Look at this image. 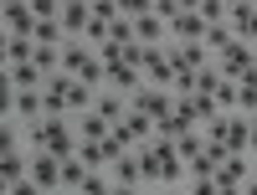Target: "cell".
<instances>
[{
	"label": "cell",
	"instance_id": "6da1fadb",
	"mask_svg": "<svg viewBox=\"0 0 257 195\" xmlns=\"http://www.w3.org/2000/svg\"><path fill=\"white\" fill-rule=\"evenodd\" d=\"M41 98H47V118H77V113L93 108V93L82 88L72 72H52L47 88H41Z\"/></svg>",
	"mask_w": 257,
	"mask_h": 195
},
{
	"label": "cell",
	"instance_id": "7a4b0ae2",
	"mask_svg": "<svg viewBox=\"0 0 257 195\" xmlns=\"http://www.w3.org/2000/svg\"><path fill=\"white\" fill-rule=\"evenodd\" d=\"M211 144H226L231 154H252V118L247 113H221L216 123H206Z\"/></svg>",
	"mask_w": 257,
	"mask_h": 195
},
{
	"label": "cell",
	"instance_id": "3957f363",
	"mask_svg": "<svg viewBox=\"0 0 257 195\" xmlns=\"http://www.w3.org/2000/svg\"><path fill=\"white\" fill-rule=\"evenodd\" d=\"M123 16L134 21V41H139V47H165V41H170V26L155 16L149 0H123Z\"/></svg>",
	"mask_w": 257,
	"mask_h": 195
},
{
	"label": "cell",
	"instance_id": "277c9868",
	"mask_svg": "<svg viewBox=\"0 0 257 195\" xmlns=\"http://www.w3.org/2000/svg\"><path fill=\"white\" fill-rule=\"evenodd\" d=\"M190 128H201L196 103H190V98H175V103H170V113L155 123V139H170V144H175L180 134H190Z\"/></svg>",
	"mask_w": 257,
	"mask_h": 195
},
{
	"label": "cell",
	"instance_id": "5b68a950",
	"mask_svg": "<svg viewBox=\"0 0 257 195\" xmlns=\"http://www.w3.org/2000/svg\"><path fill=\"white\" fill-rule=\"evenodd\" d=\"M252 67H257V47H247V41H231V47L216 57V72H221L226 82H242Z\"/></svg>",
	"mask_w": 257,
	"mask_h": 195
},
{
	"label": "cell",
	"instance_id": "8992f818",
	"mask_svg": "<svg viewBox=\"0 0 257 195\" xmlns=\"http://www.w3.org/2000/svg\"><path fill=\"white\" fill-rule=\"evenodd\" d=\"M165 52H170V62H175L180 72H206L211 62H216L206 52V41H165Z\"/></svg>",
	"mask_w": 257,
	"mask_h": 195
},
{
	"label": "cell",
	"instance_id": "52a82bcc",
	"mask_svg": "<svg viewBox=\"0 0 257 195\" xmlns=\"http://www.w3.org/2000/svg\"><path fill=\"white\" fill-rule=\"evenodd\" d=\"M226 26H231L237 41L257 47V6H252V0H231V6H226Z\"/></svg>",
	"mask_w": 257,
	"mask_h": 195
},
{
	"label": "cell",
	"instance_id": "ba28073f",
	"mask_svg": "<svg viewBox=\"0 0 257 195\" xmlns=\"http://www.w3.org/2000/svg\"><path fill=\"white\" fill-rule=\"evenodd\" d=\"M6 118H16V123L47 118V98H41V93H11L6 88Z\"/></svg>",
	"mask_w": 257,
	"mask_h": 195
},
{
	"label": "cell",
	"instance_id": "9c48e42d",
	"mask_svg": "<svg viewBox=\"0 0 257 195\" xmlns=\"http://www.w3.org/2000/svg\"><path fill=\"white\" fill-rule=\"evenodd\" d=\"M170 103H175V98H170L165 88H149V82H144V88L128 98V113H144V118H155V123H160V118L170 113Z\"/></svg>",
	"mask_w": 257,
	"mask_h": 195
},
{
	"label": "cell",
	"instance_id": "30bf717a",
	"mask_svg": "<svg viewBox=\"0 0 257 195\" xmlns=\"http://www.w3.org/2000/svg\"><path fill=\"white\" fill-rule=\"evenodd\" d=\"M0 21H6V36H36V21H41V11L36 6H6L0 11Z\"/></svg>",
	"mask_w": 257,
	"mask_h": 195
},
{
	"label": "cell",
	"instance_id": "8fae6325",
	"mask_svg": "<svg viewBox=\"0 0 257 195\" xmlns=\"http://www.w3.org/2000/svg\"><path fill=\"white\" fill-rule=\"evenodd\" d=\"M252 175H257L252 154H226V159H221V169H216V185H231V190H242Z\"/></svg>",
	"mask_w": 257,
	"mask_h": 195
},
{
	"label": "cell",
	"instance_id": "7c38bea8",
	"mask_svg": "<svg viewBox=\"0 0 257 195\" xmlns=\"http://www.w3.org/2000/svg\"><path fill=\"white\" fill-rule=\"evenodd\" d=\"M57 21H62V31L67 36H88V26H93V6H82V0H67V6H57Z\"/></svg>",
	"mask_w": 257,
	"mask_h": 195
},
{
	"label": "cell",
	"instance_id": "4fadbf2b",
	"mask_svg": "<svg viewBox=\"0 0 257 195\" xmlns=\"http://www.w3.org/2000/svg\"><path fill=\"white\" fill-rule=\"evenodd\" d=\"M6 88L11 93H41V88H47V72H41L36 62H26V67H6Z\"/></svg>",
	"mask_w": 257,
	"mask_h": 195
},
{
	"label": "cell",
	"instance_id": "5bb4252c",
	"mask_svg": "<svg viewBox=\"0 0 257 195\" xmlns=\"http://www.w3.org/2000/svg\"><path fill=\"white\" fill-rule=\"evenodd\" d=\"M108 180L113 185H128V190H139L144 185V169H139V149H128V154H118L108 164Z\"/></svg>",
	"mask_w": 257,
	"mask_h": 195
},
{
	"label": "cell",
	"instance_id": "9a60e30c",
	"mask_svg": "<svg viewBox=\"0 0 257 195\" xmlns=\"http://www.w3.org/2000/svg\"><path fill=\"white\" fill-rule=\"evenodd\" d=\"M93 113H98V118H108V123L118 128V123L128 118V98L113 93V88H103V93H93Z\"/></svg>",
	"mask_w": 257,
	"mask_h": 195
},
{
	"label": "cell",
	"instance_id": "2e32d148",
	"mask_svg": "<svg viewBox=\"0 0 257 195\" xmlns=\"http://www.w3.org/2000/svg\"><path fill=\"white\" fill-rule=\"evenodd\" d=\"M31 180L41 185V190H62V159L57 154H31Z\"/></svg>",
	"mask_w": 257,
	"mask_h": 195
},
{
	"label": "cell",
	"instance_id": "e0dca14e",
	"mask_svg": "<svg viewBox=\"0 0 257 195\" xmlns=\"http://www.w3.org/2000/svg\"><path fill=\"white\" fill-rule=\"evenodd\" d=\"M72 128H77V139H82V144H103V139L113 134V123H108V118H98L93 108H88V113H77Z\"/></svg>",
	"mask_w": 257,
	"mask_h": 195
},
{
	"label": "cell",
	"instance_id": "ac0fdd59",
	"mask_svg": "<svg viewBox=\"0 0 257 195\" xmlns=\"http://www.w3.org/2000/svg\"><path fill=\"white\" fill-rule=\"evenodd\" d=\"M31 41H36V47H47V52H62L72 36L62 31V21H57V16H41V21H36V36H31Z\"/></svg>",
	"mask_w": 257,
	"mask_h": 195
},
{
	"label": "cell",
	"instance_id": "d6986e66",
	"mask_svg": "<svg viewBox=\"0 0 257 195\" xmlns=\"http://www.w3.org/2000/svg\"><path fill=\"white\" fill-rule=\"evenodd\" d=\"M108 88L123 93V98H134V93L144 88V72H139V67H128V62H118V67H108Z\"/></svg>",
	"mask_w": 257,
	"mask_h": 195
},
{
	"label": "cell",
	"instance_id": "ffe728a7",
	"mask_svg": "<svg viewBox=\"0 0 257 195\" xmlns=\"http://www.w3.org/2000/svg\"><path fill=\"white\" fill-rule=\"evenodd\" d=\"M36 62V41L31 36H6V67H26Z\"/></svg>",
	"mask_w": 257,
	"mask_h": 195
},
{
	"label": "cell",
	"instance_id": "44dd1931",
	"mask_svg": "<svg viewBox=\"0 0 257 195\" xmlns=\"http://www.w3.org/2000/svg\"><path fill=\"white\" fill-rule=\"evenodd\" d=\"M201 149H206V128H190V134H180V139H175V154H180L185 164H190V159H196V154H201Z\"/></svg>",
	"mask_w": 257,
	"mask_h": 195
},
{
	"label": "cell",
	"instance_id": "7402d4cb",
	"mask_svg": "<svg viewBox=\"0 0 257 195\" xmlns=\"http://www.w3.org/2000/svg\"><path fill=\"white\" fill-rule=\"evenodd\" d=\"M231 41H237V36H231V26H206V52H211V57H221Z\"/></svg>",
	"mask_w": 257,
	"mask_h": 195
},
{
	"label": "cell",
	"instance_id": "603a6c76",
	"mask_svg": "<svg viewBox=\"0 0 257 195\" xmlns=\"http://www.w3.org/2000/svg\"><path fill=\"white\" fill-rule=\"evenodd\" d=\"M108 41H113V47H123V52H128V47H139V41H134V21H128V16L113 21V26H108Z\"/></svg>",
	"mask_w": 257,
	"mask_h": 195
},
{
	"label": "cell",
	"instance_id": "cb8c5ba5",
	"mask_svg": "<svg viewBox=\"0 0 257 195\" xmlns=\"http://www.w3.org/2000/svg\"><path fill=\"white\" fill-rule=\"evenodd\" d=\"M216 88H221V72H216V62H211L206 72H196V93L201 98H216Z\"/></svg>",
	"mask_w": 257,
	"mask_h": 195
},
{
	"label": "cell",
	"instance_id": "d4e9b609",
	"mask_svg": "<svg viewBox=\"0 0 257 195\" xmlns=\"http://www.w3.org/2000/svg\"><path fill=\"white\" fill-rule=\"evenodd\" d=\"M93 16L103 21V26H113V21H123V0H98V6H93Z\"/></svg>",
	"mask_w": 257,
	"mask_h": 195
},
{
	"label": "cell",
	"instance_id": "484cf974",
	"mask_svg": "<svg viewBox=\"0 0 257 195\" xmlns=\"http://www.w3.org/2000/svg\"><path fill=\"white\" fill-rule=\"evenodd\" d=\"M216 108H221V113H237V82H226V77H221V88H216Z\"/></svg>",
	"mask_w": 257,
	"mask_h": 195
},
{
	"label": "cell",
	"instance_id": "4316f807",
	"mask_svg": "<svg viewBox=\"0 0 257 195\" xmlns=\"http://www.w3.org/2000/svg\"><path fill=\"white\" fill-rule=\"evenodd\" d=\"M6 195H52V190H41V185H36V180L26 175V180H16V185H11Z\"/></svg>",
	"mask_w": 257,
	"mask_h": 195
},
{
	"label": "cell",
	"instance_id": "83f0119b",
	"mask_svg": "<svg viewBox=\"0 0 257 195\" xmlns=\"http://www.w3.org/2000/svg\"><path fill=\"white\" fill-rule=\"evenodd\" d=\"M190 195H216V180H190Z\"/></svg>",
	"mask_w": 257,
	"mask_h": 195
},
{
	"label": "cell",
	"instance_id": "f1b7e54d",
	"mask_svg": "<svg viewBox=\"0 0 257 195\" xmlns=\"http://www.w3.org/2000/svg\"><path fill=\"white\" fill-rule=\"evenodd\" d=\"M242 195H257V175H252V180H247V185H242Z\"/></svg>",
	"mask_w": 257,
	"mask_h": 195
},
{
	"label": "cell",
	"instance_id": "f546056e",
	"mask_svg": "<svg viewBox=\"0 0 257 195\" xmlns=\"http://www.w3.org/2000/svg\"><path fill=\"white\" fill-rule=\"evenodd\" d=\"M252 154H257V113H252Z\"/></svg>",
	"mask_w": 257,
	"mask_h": 195
},
{
	"label": "cell",
	"instance_id": "4dcf8cb0",
	"mask_svg": "<svg viewBox=\"0 0 257 195\" xmlns=\"http://www.w3.org/2000/svg\"><path fill=\"white\" fill-rule=\"evenodd\" d=\"M216 195H242V190H231V185H216Z\"/></svg>",
	"mask_w": 257,
	"mask_h": 195
},
{
	"label": "cell",
	"instance_id": "1f68e13d",
	"mask_svg": "<svg viewBox=\"0 0 257 195\" xmlns=\"http://www.w3.org/2000/svg\"><path fill=\"white\" fill-rule=\"evenodd\" d=\"M165 195H190V190H180V185H175V190H165Z\"/></svg>",
	"mask_w": 257,
	"mask_h": 195
},
{
	"label": "cell",
	"instance_id": "d6a6232c",
	"mask_svg": "<svg viewBox=\"0 0 257 195\" xmlns=\"http://www.w3.org/2000/svg\"><path fill=\"white\" fill-rule=\"evenodd\" d=\"M252 164H257V159H252Z\"/></svg>",
	"mask_w": 257,
	"mask_h": 195
}]
</instances>
